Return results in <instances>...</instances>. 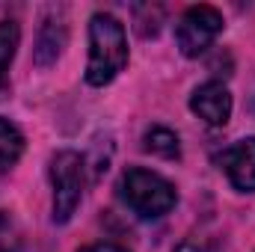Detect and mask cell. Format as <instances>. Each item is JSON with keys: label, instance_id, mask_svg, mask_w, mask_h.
I'll return each mask as SVG.
<instances>
[{"label": "cell", "instance_id": "52a82bcc", "mask_svg": "<svg viewBox=\"0 0 255 252\" xmlns=\"http://www.w3.org/2000/svg\"><path fill=\"white\" fill-rule=\"evenodd\" d=\"M63 48H65V24H63V18L48 15L45 24H42V30H39V39H36V51H33L36 65H42V68L54 65L57 63V57L63 54Z\"/></svg>", "mask_w": 255, "mask_h": 252}, {"label": "cell", "instance_id": "5bb4252c", "mask_svg": "<svg viewBox=\"0 0 255 252\" xmlns=\"http://www.w3.org/2000/svg\"><path fill=\"white\" fill-rule=\"evenodd\" d=\"M80 252H128V250L116 247V244H92V247H83Z\"/></svg>", "mask_w": 255, "mask_h": 252}, {"label": "cell", "instance_id": "7a4b0ae2", "mask_svg": "<svg viewBox=\"0 0 255 252\" xmlns=\"http://www.w3.org/2000/svg\"><path fill=\"white\" fill-rule=\"evenodd\" d=\"M119 196L128 208L136 214V217H145V220H154V217H163L175 208V187L157 175V172H148V169H128L125 175L119 178Z\"/></svg>", "mask_w": 255, "mask_h": 252}, {"label": "cell", "instance_id": "8992f818", "mask_svg": "<svg viewBox=\"0 0 255 252\" xmlns=\"http://www.w3.org/2000/svg\"><path fill=\"white\" fill-rule=\"evenodd\" d=\"M190 110L199 119H205L208 125L220 127V125H226L229 116H232V95H229V89L220 80H208V83H202L193 92Z\"/></svg>", "mask_w": 255, "mask_h": 252}, {"label": "cell", "instance_id": "9c48e42d", "mask_svg": "<svg viewBox=\"0 0 255 252\" xmlns=\"http://www.w3.org/2000/svg\"><path fill=\"white\" fill-rule=\"evenodd\" d=\"M142 148L151 151V154H157V157H166V160H175L181 154L178 136L169 127H148L145 136H142Z\"/></svg>", "mask_w": 255, "mask_h": 252}, {"label": "cell", "instance_id": "4fadbf2b", "mask_svg": "<svg viewBox=\"0 0 255 252\" xmlns=\"http://www.w3.org/2000/svg\"><path fill=\"white\" fill-rule=\"evenodd\" d=\"M175 252H217V247H214L211 241H199V238H196V241H184Z\"/></svg>", "mask_w": 255, "mask_h": 252}, {"label": "cell", "instance_id": "7c38bea8", "mask_svg": "<svg viewBox=\"0 0 255 252\" xmlns=\"http://www.w3.org/2000/svg\"><path fill=\"white\" fill-rule=\"evenodd\" d=\"M133 15H136V30L139 36H154L160 30V9L157 6H133Z\"/></svg>", "mask_w": 255, "mask_h": 252}, {"label": "cell", "instance_id": "8fae6325", "mask_svg": "<svg viewBox=\"0 0 255 252\" xmlns=\"http://www.w3.org/2000/svg\"><path fill=\"white\" fill-rule=\"evenodd\" d=\"M24 250V241H21V232L15 226V220L0 211V252H21Z\"/></svg>", "mask_w": 255, "mask_h": 252}, {"label": "cell", "instance_id": "3957f363", "mask_svg": "<svg viewBox=\"0 0 255 252\" xmlns=\"http://www.w3.org/2000/svg\"><path fill=\"white\" fill-rule=\"evenodd\" d=\"M51 184H54V223H68L83 193V157L77 151L54 154Z\"/></svg>", "mask_w": 255, "mask_h": 252}, {"label": "cell", "instance_id": "5b68a950", "mask_svg": "<svg viewBox=\"0 0 255 252\" xmlns=\"http://www.w3.org/2000/svg\"><path fill=\"white\" fill-rule=\"evenodd\" d=\"M217 160H220L223 172L229 175L235 190H241V193H253L255 190V136L229 145Z\"/></svg>", "mask_w": 255, "mask_h": 252}, {"label": "cell", "instance_id": "30bf717a", "mask_svg": "<svg viewBox=\"0 0 255 252\" xmlns=\"http://www.w3.org/2000/svg\"><path fill=\"white\" fill-rule=\"evenodd\" d=\"M18 42H21L18 24H15V21H0V83H3L9 65H12V60H15Z\"/></svg>", "mask_w": 255, "mask_h": 252}, {"label": "cell", "instance_id": "ba28073f", "mask_svg": "<svg viewBox=\"0 0 255 252\" xmlns=\"http://www.w3.org/2000/svg\"><path fill=\"white\" fill-rule=\"evenodd\" d=\"M21 154H24V133L9 119H0V172L15 166Z\"/></svg>", "mask_w": 255, "mask_h": 252}, {"label": "cell", "instance_id": "277c9868", "mask_svg": "<svg viewBox=\"0 0 255 252\" xmlns=\"http://www.w3.org/2000/svg\"><path fill=\"white\" fill-rule=\"evenodd\" d=\"M220 33H223L220 9H214V6H190L181 15L178 27H175V42H178V51L184 57H199L214 45V39Z\"/></svg>", "mask_w": 255, "mask_h": 252}, {"label": "cell", "instance_id": "6da1fadb", "mask_svg": "<svg viewBox=\"0 0 255 252\" xmlns=\"http://www.w3.org/2000/svg\"><path fill=\"white\" fill-rule=\"evenodd\" d=\"M128 63V36L125 24L110 12H95L89 21V63L86 83L107 86Z\"/></svg>", "mask_w": 255, "mask_h": 252}]
</instances>
